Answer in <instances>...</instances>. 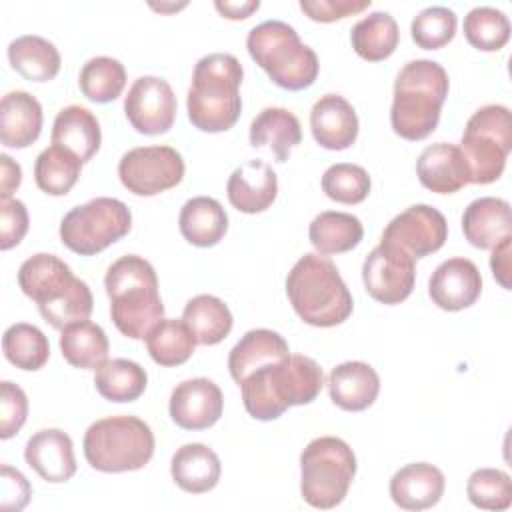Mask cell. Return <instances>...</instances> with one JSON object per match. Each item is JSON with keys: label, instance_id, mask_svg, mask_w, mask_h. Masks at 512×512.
<instances>
[{"label": "cell", "instance_id": "6da1fadb", "mask_svg": "<svg viewBox=\"0 0 512 512\" xmlns=\"http://www.w3.org/2000/svg\"><path fill=\"white\" fill-rule=\"evenodd\" d=\"M324 386V374L316 360L290 354L284 360L266 364L240 384L246 412L256 420H276L290 406L310 404Z\"/></svg>", "mask_w": 512, "mask_h": 512}, {"label": "cell", "instance_id": "7a4b0ae2", "mask_svg": "<svg viewBox=\"0 0 512 512\" xmlns=\"http://www.w3.org/2000/svg\"><path fill=\"white\" fill-rule=\"evenodd\" d=\"M20 290L38 304L42 318L52 328L88 320L94 308L88 284L76 278L70 266L54 254H34L18 270Z\"/></svg>", "mask_w": 512, "mask_h": 512}, {"label": "cell", "instance_id": "3957f363", "mask_svg": "<svg viewBox=\"0 0 512 512\" xmlns=\"http://www.w3.org/2000/svg\"><path fill=\"white\" fill-rule=\"evenodd\" d=\"M110 298V316L120 334L142 340L162 320L164 304L158 294L154 266L136 254H126L110 264L104 276Z\"/></svg>", "mask_w": 512, "mask_h": 512}, {"label": "cell", "instance_id": "277c9868", "mask_svg": "<svg viewBox=\"0 0 512 512\" xmlns=\"http://www.w3.org/2000/svg\"><path fill=\"white\" fill-rule=\"evenodd\" d=\"M242 76V64L226 52H214L196 62L186 98L188 120L194 128L214 134L230 130L238 122Z\"/></svg>", "mask_w": 512, "mask_h": 512}, {"label": "cell", "instance_id": "5b68a950", "mask_svg": "<svg viewBox=\"0 0 512 512\" xmlns=\"http://www.w3.org/2000/svg\"><path fill=\"white\" fill-rule=\"evenodd\" d=\"M448 88V74L438 62L422 58L404 64L394 80L392 130L412 142L428 138L438 126Z\"/></svg>", "mask_w": 512, "mask_h": 512}, {"label": "cell", "instance_id": "8992f818", "mask_svg": "<svg viewBox=\"0 0 512 512\" xmlns=\"http://www.w3.org/2000/svg\"><path fill=\"white\" fill-rule=\"evenodd\" d=\"M286 296L302 322L318 328L338 326L354 302L336 264L324 254H304L286 276Z\"/></svg>", "mask_w": 512, "mask_h": 512}, {"label": "cell", "instance_id": "52a82bcc", "mask_svg": "<svg viewBox=\"0 0 512 512\" xmlns=\"http://www.w3.org/2000/svg\"><path fill=\"white\" fill-rule=\"evenodd\" d=\"M246 48L268 78L284 90H304L318 76V56L282 20H266L248 32Z\"/></svg>", "mask_w": 512, "mask_h": 512}, {"label": "cell", "instance_id": "ba28073f", "mask_svg": "<svg viewBox=\"0 0 512 512\" xmlns=\"http://www.w3.org/2000/svg\"><path fill=\"white\" fill-rule=\"evenodd\" d=\"M82 448L94 470L130 472L144 468L154 456V434L136 416H108L90 424Z\"/></svg>", "mask_w": 512, "mask_h": 512}, {"label": "cell", "instance_id": "9c48e42d", "mask_svg": "<svg viewBox=\"0 0 512 512\" xmlns=\"http://www.w3.org/2000/svg\"><path fill=\"white\" fill-rule=\"evenodd\" d=\"M354 476L356 456L342 438H314L300 454V494L314 508L338 506L346 498Z\"/></svg>", "mask_w": 512, "mask_h": 512}, {"label": "cell", "instance_id": "30bf717a", "mask_svg": "<svg viewBox=\"0 0 512 512\" xmlns=\"http://www.w3.org/2000/svg\"><path fill=\"white\" fill-rule=\"evenodd\" d=\"M470 170V184L496 182L512 148L510 110L502 104L478 108L466 122L460 146Z\"/></svg>", "mask_w": 512, "mask_h": 512}, {"label": "cell", "instance_id": "8fae6325", "mask_svg": "<svg viewBox=\"0 0 512 512\" xmlns=\"http://www.w3.org/2000/svg\"><path fill=\"white\" fill-rule=\"evenodd\" d=\"M132 228V214L118 198H92L72 208L60 222V240L80 256H94L124 238Z\"/></svg>", "mask_w": 512, "mask_h": 512}, {"label": "cell", "instance_id": "7c38bea8", "mask_svg": "<svg viewBox=\"0 0 512 512\" xmlns=\"http://www.w3.org/2000/svg\"><path fill=\"white\" fill-rule=\"evenodd\" d=\"M118 176L128 192L156 196L182 182L184 160L172 146H138L120 158Z\"/></svg>", "mask_w": 512, "mask_h": 512}, {"label": "cell", "instance_id": "4fadbf2b", "mask_svg": "<svg viewBox=\"0 0 512 512\" xmlns=\"http://www.w3.org/2000/svg\"><path fill=\"white\" fill-rule=\"evenodd\" d=\"M414 258L396 244L382 242L370 250L362 264V282L366 292L382 304L404 302L414 288Z\"/></svg>", "mask_w": 512, "mask_h": 512}, {"label": "cell", "instance_id": "5bb4252c", "mask_svg": "<svg viewBox=\"0 0 512 512\" xmlns=\"http://www.w3.org/2000/svg\"><path fill=\"white\" fill-rule=\"evenodd\" d=\"M124 114L136 132L164 134L176 120V96L164 78L140 76L124 98Z\"/></svg>", "mask_w": 512, "mask_h": 512}, {"label": "cell", "instance_id": "9a60e30c", "mask_svg": "<svg viewBox=\"0 0 512 512\" xmlns=\"http://www.w3.org/2000/svg\"><path fill=\"white\" fill-rule=\"evenodd\" d=\"M448 222L444 214L428 204H414L394 216L382 232V242L396 244L412 258H424L444 246Z\"/></svg>", "mask_w": 512, "mask_h": 512}, {"label": "cell", "instance_id": "2e32d148", "mask_svg": "<svg viewBox=\"0 0 512 512\" xmlns=\"http://www.w3.org/2000/svg\"><path fill=\"white\" fill-rule=\"evenodd\" d=\"M224 408V396L218 384L208 378H190L170 394V418L184 430H206L214 426Z\"/></svg>", "mask_w": 512, "mask_h": 512}, {"label": "cell", "instance_id": "e0dca14e", "mask_svg": "<svg viewBox=\"0 0 512 512\" xmlns=\"http://www.w3.org/2000/svg\"><path fill=\"white\" fill-rule=\"evenodd\" d=\"M482 292V276L478 266L462 256L448 258L436 266L428 280L432 302L448 312L470 308Z\"/></svg>", "mask_w": 512, "mask_h": 512}, {"label": "cell", "instance_id": "ac0fdd59", "mask_svg": "<svg viewBox=\"0 0 512 512\" xmlns=\"http://www.w3.org/2000/svg\"><path fill=\"white\" fill-rule=\"evenodd\" d=\"M26 464L46 482H66L76 474L72 438L58 428H44L32 434L24 446Z\"/></svg>", "mask_w": 512, "mask_h": 512}, {"label": "cell", "instance_id": "d6986e66", "mask_svg": "<svg viewBox=\"0 0 512 512\" xmlns=\"http://www.w3.org/2000/svg\"><path fill=\"white\" fill-rule=\"evenodd\" d=\"M310 130L322 148L346 150L358 136L356 110L344 96L324 94L310 110Z\"/></svg>", "mask_w": 512, "mask_h": 512}, {"label": "cell", "instance_id": "ffe728a7", "mask_svg": "<svg viewBox=\"0 0 512 512\" xmlns=\"http://www.w3.org/2000/svg\"><path fill=\"white\" fill-rule=\"evenodd\" d=\"M416 174L420 184L436 194H454L470 184V170L464 154L450 142L426 146L418 156Z\"/></svg>", "mask_w": 512, "mask_h": 512}, {"label": "cell", "instance_id": "44dd1931", "mask_svg": "<svg viewBox=\"0 0 512 512\" xmlns=\"http://www.w3.org/2000/svg\"><path fill=\"white\" fill-rule=\"evenodd\" d=\"M226 194L230 204L244 214L264 212L278 194L276 172L262 160H248L230 174Z\"/></svg>", "mask_w": 512, "mask_h": 512}, {"label": "cell", "instance_id": "7402d4cb", "mask_svg": "<svg viewBox=\"0 0 512 512\" xmlns=\"http://www.w3.org/2000/svg\"><path fill=\"white\" fill-rule=\"evenodd\" d=\"M328 392L330 400L338 408L346 412H360L372 406L378 398L380 378L376 370L362 360L342 362L332 368L328 376Z\"/></svg>", "mask_w": 512, "mask_h": 512}, {"label": "cell", "instance_id": "603a6c76", "mask_svg": "<svg viewBox=\"0 0 512 512\" xmlns=\"http://www.w3.org/2000/svg\"><path fill=\"white\" fill-rule=\"evenodd\" d=\"M444 474L428 462L402 466L390 478V496L402 510H426L438 504L444 494Z\"/></svg>", "mask_w": 512, "mask_h": 512}, {"label": "cell", "instance_id": "cb8c5ba5", "mask_svg": "<svg viewBox=\"0 0 512 512\" xmlns=\"http://www.w3.org/2000/svg\"><path fill=\"white\" fill-rule=\"evenodd\" d=\"M42 130V106L24 92L12 90L0 102V142L6 148H28L38 140Z\"/></svg>", "mask_w": 512, "mask_h": 512}, {"label": "cell", "instance_id": "d4e9b609", "mask_svg": "<svg viewBox=\"0 0 512 512\" xmlns=\"http://www.w3.org/2000/svg\"><path fill=\"white\" fill-rule=\"evenodd\" d=\"M510 224V204L496 196L472 200L462 214V232L480 250H492L510 236Z\"/></svg>", "mask_w": 512, "mask_h": 512}, {"label": "cell", "instance_id": "484cf974", "mask_svg": "<svg viewBox=\"0 0 512 512\" xmlns=\"http://www.w3.org/2000/svg\"><path fill=\"white\" fill-rule=\"evenodd\" d=\"M290 356L288 342L274 330L254 328L248 330L228 354V370L232 380L240 386L254 370L284 360Z\"/></svg>", "mask_w": 512, "mask_h": 512}, {"label": "cell", "instance_id": "4316f807", "mask_svg": "<svg viewBox=\"0 0 512 512\" xmlns=\"http://www.w3.org/2000/svg\"><path fill=\"white\" fill-rule=\"evenodd\" d=\"M170 474L178 488L190 494H204L212 490L222 474L218 454L200 442L180 446L170 462Z\"/></svg>", "mask_w": 512, "mask_h": 512}, {"label": "cell", "instance_id": "83f0119b", "mask_svg": "<svg viewBox=\"0 0 512 512\" xmlns=\"http://www.w3.org/2000/svg\"><path fill=\"white\" fill-rule=\"evenodd\" d=\"M102 132L96 116L78 104L62 108L52 124V146H60L88 162L100 148Z\"/></svg>", "mask_w": 512, "mask_h": 512}, {"label": "cell", "instance_id": "f1b7e54d", "mask_svg": "<svg viewBox=\"0 0 512 512\" xmlns=\"http://www.w3.org/2000/svg\"><path fill=\"white\" fill-rule=\"evenodd\" d=\"M178 228L190 244L210 248L224 238L228 230V214L218 200L210 196H194L182 206Z\"/></svg>", "mask_w": 512, "mask_h": 512}, {"label": "cell", "instance_id": "f546056e", "mask_svg": "<svg viewBox=\"0 0 512 512\" xmlns=\"http://www.w3.org/2000/svg\"><path fill=\"white\" fill-rule=\"evenodd\" d=\"M302 142L300 120L286 108H264L250 124V144L270 148L276 162H286L294 146Z\"/></svg>", "mask_w": 512, "mask_h": 512}, {"label": "cell", "instance_id": "4dcf8cb0", "mask_svg": "<svg viewBox=\"0 0 512 512\" xmlns=\"http://www.w3.org/2000/svg\"><path fill=\"white\" fill-rule=\"evenodd\" d=\"M10 66L30 82H48L60 72V52L58 48L36 34L18 36L8 44Z\"/></svg>", "mask_w": 512, "mask_h": 512}, {"label": "cell", "instance_id": "1f68e13d", "mask_svg": "<svg viewBox=\"0 0 512 512\" xmlns=\"http://www.w3.org/2000/svg\"><path fill=\"white\" fill-rule=\"evenodd\" d=\"M108 350V336L96 322L80 320L62 328L60 352L74 368L96 370L108 358Z\"/></svg>", "mask_w": 512, "mask_h": 512}, {"label": "cell", "instance_id": "d6a6232c", "mask_svg": "<svg viewBox=\"0 0 512 512\" xmlns=\"http://www.w3.org/2000/svg\"><path fill=\"white\" fill-rule=\"evenodd\" d=\"M364 236L362 222L348 212H320L308 226V238L318 254H342L360 244Z\"/></svg>", "mask_w": 512, "mask_h": 512}, {"label": "cell", "instance_id": "836d02e7", "mask_svg": "<svg viewBox=\"0 0 512 512\" xmlns=\"http://www.w3.org/2000/svg\"><path fill=\"white\" fill-rule=\"evenodd\" d=\"M182 320L202 346H214L222 342L232 330L230 308L212 294H198L184 306Z\"/></svg>", "mask_w": 512, "mask_h": 512}, {"label": "cell", "instance_id": "e575fe53", "mask_svg": "<svg viewBox=\"0 0 512 512\" xmlns=\"http://www.w3.org/2000/svg\"><path fill=\"white\" fill-rule=\"evenodd\" d=\"M146 384V370L128 358L104 360L94 372L98 394L110 402H134L144 394Z\"/></svg>", "mask_w": 512, "mask_h": 512}, {"label": "cell", "instance_id": "d590c367", "mask_svg": "<svg viewBox=\"0 0 512 512\" xmlns=\"http://www.w3.org/2000/svg\"><path fill=\"white\" fill-rule=\"evenodd\" d=\"M400 40V30L388 12H370L352 26L350 42L356 54L368 62L388 58Z\"/></svg>", "mask_w": 512, "mask_h": 512}, {"label": "cell", "instance_id": "8d00e7d4", "mask_svg": "<svg viewBox=\"0 0 512 512\" xmlns=\"http://www.w3.org/2000/svg\"><path fill=\"white\" fill-rule=\"evenodd\" d=\"M144 340L150 358L160 366L184 364L198 344L186 322L176 318H162Z\"/></svg>", "mask_w": 512, "mask_h": 512}, {"label": "cell", "instance_id": "74e56055", "mask_svg": "<svg viewBox=\"0 0 512 512\" xmlns=\"http://www.w3.org/2000/svg\"><path fill=\"white\" fill-rule=\"evenodd\" d=\"M82 160L66 148L48 146L44 148L34 164L36 186L50 196H66L76 184Z\"/></svg>", "mask_w": 512, "mask_h": 512}, {"label": "cell", "instance_id": "f35d334b", "mask_svg": "<svg viewBox=\"0 0 512 512\" xmlns=\"http://www.w3.org/2000/svg\"><path fill=\"white\" fill-rule=\"evenodd\" d=\"M2 350L10 364L28 372L40 370L50 356V344L44 332L26 322H16L6 328Z\"/></svg>", "mask_w": 512, "mask_h": 512}, {"label": "cell", "instance_id": "ab89813d", "mask_svg": "<svg viewBox=\"0 0 512 512\" xmlns=\"http://www.w3.org/2000/svg\"><path fill=\"white\" fill-rule=\"evenodd\" d=\"M78 84L88 100L106 104L122 94L126 86V70L116 58L96 56L82 66Z\"/></svg>", "mask_w": 512, "mask_h": 512}, {"label": "cell", "instance_id": "60d3db41", "mask_svg": "<svg viewBox=\"0 0 512 512\" xmlns=\"http://www.w3.org/2000/svg\"><path fill=\"white\" fill-rule=\"evenodd\" d=\"M464 36L482 52H496L510 40L508 16L492 6H476L464 16Z\"/></svg>", "mask_w": 512, "mask_h": 512}, {"label": "cell", "instance_id": "b9f144b4", "mask_svg": "<svg viewBox=\"0 0 512 512\" xmlns=\"http://www.w3.org/2000/svg\"><path fill=\"white\" fill-rule=\"evenodd\" d=\"M466 494L480 510H506L512 504V480L504 470L478 468L468 478Z\"/></svg>", "mask_w": 512, "mask_h": 512}, {"label": "cell", "instance_id": "7bdbcfd3", "mask_svg": "<svg viewBox=\"0 0 512 512\" xmlns=\"http://www.w3.org/2000/svg\"><path fill=\"white\" fill-rule=\"evenodd\" d=\"M370 186L368 172L350 162L332 164L322 176L324 194L340 204H360L370 194Z\"/></svg>", "mask_w": 512, "mask_h": 512}, {"label": "cell", "instance_id": "ee69618b", "mask_svg": "<svg viewBox=\"0 0 512 512\" xmlns=\"http://www.w3.org/2000/svg\"><path fill=\"white\" fill-rule=\"evenodd\" d=\"M458 18L446 6H430L418 12L410 24V34L416 46L424 50H438L452 42Z\"/></svg>", "mask_w": 512, "mask_h": 512}, {"label": "cell", "instance_id": "f6af8a7d", "mask_svg": "<svg viewBox=\"0 0 512 512\" xmlns=\"http://www.w3.org/2000/svg\"><path fill=\"white\" fill-rule=\"evenodd\" d=\"M28 416V398L26 392L10 382L4 380L0 384V438H12L26 422Z\"/></svg>", "mask_w": 512, "mask_h": 512}, {"label": "cell", "instance_id": "bcb514c9", "mask_svg": "<svg viewBox=\"0 0 512 512\" xmlns=\"http://www.w3.org/2000/svg\"><path fill=\"white\" fill-rule=\"evenodd\" d=\"M28 232V210L16 198H0V248L10 250Z\"/></svg>", "mask_w": 512, "mask_h": 512}, {"label": "cell", "instance_id": "7dc6e473", "mask_svg": "<svg viewBox=\"0 0 512 512\" xmlns=\"http://www.w3.org/2000/svg\"><path fill=\"white\" fill-rule=\"evenodd\" d=\"M370 0H300V10L314 22H334L370 8Z\"/></svg>", "mask_w": 512, "mask_h": 512}, {"label": "cell", "instance_id": "c3c4849f", "mask_svg": "<svg viewBox=\"0 0 512 512\" xmlns=\"http://www.w3.org/2000/svg\"><path fill=\"white\" fill-rule=\"evenodd\" d=\"M2 484H4V492H2V508L4 510H22L32 494V488L28 484V480L24 478V474H20L18 470L10 468V466H2Z\"/></svg>", "mask_w": 512, "mask_h": 512}, {"label": "cell", "instance_id": "681fc988", "mask_svg": "<svg viewBox=\"0 0 512 512\" xmlns=\"http://www.w3.org/2000/svg\"><path fill=\"white\" fill-rule=\"evenodd\" d=\"M510 250H512V236H506L500 244H496L492 248V256H490V268L492 274L496 278V282L504 288L510 290Z\"/></svg>", "mask_w": 512, "mask_h": 512}, {"label": "cell", "instance_id": "f907efd6", "mask_svg": "<svg viewBox=\"0 0 512 512\" xmlns=\"http://www.w3.org/2000/svg\"><path fill=\"white\" fill-rule=\"evenodd\" d=\"M0 174H2V178H0V184H2L0 198H10L12 192L22 182V168L8 154H0Z\"/></svg>", "mask_w": 512, "mask_h": 512}, {"label": "cell", "instance_id": "816d5d0a", "mask_svg": "<svg viewBox=\"0 0 512 512\" xmlns=\"http://www.w3.org/2000/svg\"><path fill=\"white\" fill-rule=\"evenodd\" d=\"M214 6L228 20H244L260 8V2L258 0H244V2H220L218 0V2H214Z\"/></svg>", "mask_w": 512, "mask_h": 512}]
</instances>
